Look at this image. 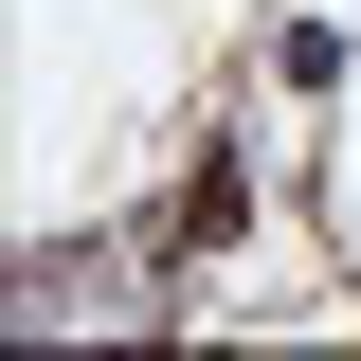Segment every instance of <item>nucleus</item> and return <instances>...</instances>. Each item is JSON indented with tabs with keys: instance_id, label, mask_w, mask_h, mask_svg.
<instances>
[{
	"instance_id": "nucleus-1",
	"label": "nucleus",
	"mask_w": 361,
	"mask_h": 361,
	"mask_svg": "<svg viewBox=\"0 0 361 361\" xmlns=\"http://www.w3.org/2000/svg\"><path fill=\"white\" fill-rule=\"evenodd\" d=\"M235 235H253V163L217 145V163L180 180V217H163V253H235Z\"/></svg>"
}]
</instances>
